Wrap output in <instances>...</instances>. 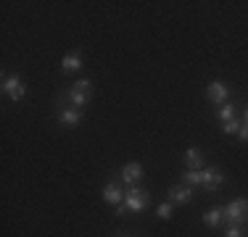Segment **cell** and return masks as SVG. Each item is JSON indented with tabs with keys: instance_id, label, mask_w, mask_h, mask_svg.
I'll return each instance as SVG.
<instances>
[{
	"instance_id": "obj_3",
	"label": "cell",
	"mask_w": 248,
	"mask_h": 237,
	"mask_svg": "<svg viewBox=\"0 0 248 237\" xmlns=\"http://www.w3.org/2000/svg\"><path fill=\"white\" fill-rule=\"evenodd\" d=\"M224 222H227V227H232V224H248V200H243V198L232 200L224 208Z\"/></svg>"
},
{
	"instance_id": "obj_20",
	"label": "cell",
	"mask_w": 248,
	"mask_h": 237,
	"mask_svg": "<svg viewBox=\"0 0 248 237\" xmlns=\"http://www.w3.org/2000/svg\"><path fill=\"white\" fill-rule=\"evenodd\" d=\"M246 124H248V108H246Z\"/></svg>"
},
{
	"instance_id": "obj_16",
	"label": "cell",
	"mask_w": 248,
	"mask_h": 237,
	"mask_svg": "<svg viewBox=\"0 0 248 237\" xmlns=\"http://www.w3.org/2000/svg\"><path fill=\"white\" fill-rule=\"evenodd\" d=\"M224 237H248V232H246V224H232V227H227V232H224Z\"/></svg>"
},
{
	"instance_id": "obj_4",
	"label": "cell",
	"mask_w": 248,
	"mask_h": 237,
	"mask_svg": "<svg viewBox=\"0 0 248 237\" xmlns=\"http://www.w3.org/2000/svg\"><path fill=\"white\" fill-rule=\"evenodd\" d=\"M3 90H5V95H8L11 100H16V103H19V100L24 98V82H21V76H19V74H11V76H5V82H3Z\"/></svg>"
},
{
	"instance_id": "obj_1",
	"label": "cell",
	"mask_w": 248,
	"mask_h": 237,
	"mask_svg": "<svg viewBox=\"0 0 248 237\" xmlns=\"http://www.w3.org/2000/svg\"><path fill=\"white\" fill-rule=\"evenodd\" d=\"M151 206V195L148 190H143L140 185H129L127 190H124V208L127 211H145Z\"/></svg>"
},
{
	"instance_id": "obj_9",
	"label": "cell",
	"mask_w": 248,
	"mask_h": 237,
	"mask_svg": "<svg viewBox=\"0 0 248 237\" xmlns=\"http://www.w3.org/2000/svg\"><path fill=\"white\" fill-rule=\"evenodd\" d=\"M169 198H172V203H190L193 200V187L174 185V187H169Z\"/></svg>"
},
{
	"instance_id": "obj_14",
	"label": "cell",
	"mask_w": 248,
	"mask_h": 237,
	"mask_svg": "<svg viewBox=\"0 0 248 237\" xmlns=\"http://www.w3.org/2000/svg\"><path fill=\"white\" fill-rule=\"evenodd\" d=\"M63 71H77V69H82V56L79 53H69L66 58H63Z\"/></svg>"
},
{
	"instance_id": "obj_13",
	"label": "cell",
	"mask_w": 248,
	"mask_h": 237,
	"mask_svg": "<svg viewBox=\"0 0 248 237\" xmlns=\"http://www.w3.org/2000/svg\"><path fill=\"white\" fill-rule=\"evenodd\" d=\"M182 182H185L187 187H196V185H201V182H203V169H201V171L187 169L185 174H182Z\"/></svg>"
},
{
	"instance_id": "obj_2",
	"label": "cell",
	"mask_w": 248,
	"mask_h": 237,
	"mask_svg": "<svg viewBox=\"0 0 248 237\" xmlns=\"http://www.w3.org/2000/svg\"><path fill=\"white\" fill-rule=\"evenodd\" d=\"M66 100L74 105V108H82V105H87V103L93 100V82H87V79L74 82L72 90H69V95H66Z\"/></svg>"
},
{
	"instance_id": "obj_12",
	"label": "cell",
	"mask_w": 248,
	"mask_h": 237,
	"mask_svg": "<svg viewBox=\"0 0 248 237\" xmlns=\"http://www.w3.org/2000/svg\"><path fill=\"white\" fill-rule=\"evenodd\" d=\"M203 222H206V227H219V224L224 222V208H211L203 216Z\"/></svg>"
},
{
	"instance_id": "obj_11",
	"label": "cell",
	"mask_w": 248,
	"mask_h": 237,
	"mask_svg": "<svg viewBox=\"0 0 248 237\" xmlns=\"http://www.w3.org/2000/svg\"><path fill=\"white\" fill-rule=\"evenodd\" d=\"M185 163H187V169H193V171L203 169V156H201L198 148H187L185 150Z\"/></svg>"
},
{
	"instance_id": "obj_19",
	"label": "cell",
	"mask_w": 248,
	"mask_h": 237,
	"mask_svg": "<svg viewBox=\"0 0 248 237\" xmlns=\"http://www.w3.org/2000/svg\"><path fill=\"white\" fill-rule=\"evenodd\" d=\"M238 137L248 142V124H243V127H240V132H238Z\"/></svg>"
},
{
	"instance_id": "obj_15",
	"label": "cell",
	"mask_w": 248,
	"mask_h": 237,
	"mask_svg": "<svg viewBox=\"0 0 248 237\" xmlns=\"http://www.w3.org/2000/svg\"><path fill=\"white\" fill-rule=\"evenodd\" d=\"M219 118H222V124H224V121H230V118H235V105H232V103L219 105Z\"/></svg>"
},
{
	"instance_id": "obj_10",
	"label": "cell",
	"mask_w": 248,
	"mask_h": 237,
	"mask_svg": "<svg viewBox=\"0 0 248 237\" xmlns=\"http://www.w3.org/2000/svg\"><path fill=\"white\" fill-rule=\"evenodd\" d=\"M58 121H61L63 127H77V124L82 121V108H74V105L63 108L61 114H58Z\"/></svg>"
},
{
	"instance_id": "obj_6",
	"label": "cell",
	"mask_w": 248,
	"mask_h": 237,
	"mask_svg": "<svg viewBox=\"0 0 248 237\" xmlns=\"http://www.w3.org/2000/svg\"><path fill=\"white\" fill-rule=\"evenodd\" d=\"M140 177H143V163H138V161H132V163H127L122 169V182L124 185H138L140 182Z\"/></svg>"
},
{
	"instance_id": "obj_8",
	"label": "cell",
	"mask_w": 248,
	"mask_h": 237,
	"mask_svg": "<svg viewBox=\"0 0 248 237\" xmlns=\"http://www.w3.org/2000/svg\"><path fill=\"white\" fill-rule=\"evenodd\" d=\"M222 182H224V174H222L219 169H203V182H201V185L209 190V193L219 190V187H222Z\"/></svg>"
},
{
	"instance_id": "obj_17",
	"label": "cell",
	"mask_w": 248,
	"mask_h": 237,
	"mask_svg": "<svg viewBox=\"0 0 248 237\" xmlns=\"http://www.w3.org/2000/svg\"><path fill=\"white\" fill-rule=\"evenodd\" d=\"M222 129H224V134H238V132H240V121L230 118V121H224V124H222Z\"/></svg>"
},
{
	"instance_id": "obj_7",
	"label": "cell",
	"mask_w": 248,
	"mask_h": 237,
	"mask_svg": "<svg viewBox=\"0 0 248 237\" xmlns=\"http://www.w3.org/2000/svg\"><path fill=\"white\" fill-rule=\"evenodd\" d=\"M103 200L106 203H111V206H124V190L122 185H116V182H111V185H106L103 187Z\"/></svg>"
},
{
	"instance_id": "obj_5",
	"label": "cell",
	"mask_w": 248,
	"mask_h": 237,
	"mask_svg": "<svg viewBox=\"0 0 248 237\" xmlns=\"http://www.w3.org/2000/svg\"><path fill=\"white\" fill-rule=\"evenodd\" d=\"M227 95H230V90H227L224 82H211V85L206 87V98H209L211 103H217V105L227 103Z\"/></svg>"
},
{
	"instance_id": "obj_18",
	"label": "cell",
	"mask_w": 248,
	"mask_h": 237,
	"mask_svg": "<svg viewBox=\"0 0 248 237\" xmlns=\"http://www.w3.org/2000/svg\"><path fill=\"white\" fill-rule=\"evenodd\" d=\"M156 213H158V219H164V222H167V219H172V203H161Z\"/></svg>"
}]
</instances>
